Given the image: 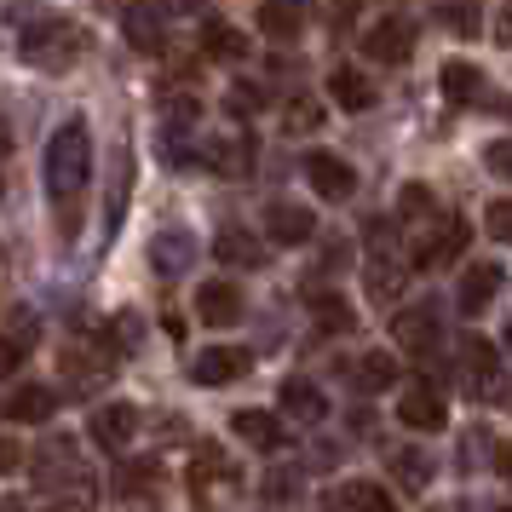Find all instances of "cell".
<instances>
[{
	"instance_id": "4316f807",
	"label": "cell",
	"mask_w": 512,
	"mask_h": 512,
	"mask_svg": "<svg viewBox=\"0 0 512 512\" xmlns=\"http://www.w3.org/2000/svg\"><path fill=\"white\" fill-rule=\"evenodd\" d=\"M357 374H363V380H357L363 392H386V386H397V363L386 357V351H369V357L357 363Z\"/></svg>"
},
{
	"instance_id": "44dd1931",
	"label": "cell",
	"mask_w": 512,
	"mask_h": 512,
	"mask_svg": "<svg viewBox=\"0 0 512 512\" xmlns=\"http://www.w3.org/2000/svg\"><path fill=\"white\" fill-rule=\"evenodd\" d=\"M438 87H443V98L455 104V110H466L472 98H478V87H484V75L472 70L466 58H455V64H443V75H438Z\"/></svg>"
},
{
	"instance_id": "2e32d148",
	"label": "cell",
	"mask_w": 512,
	"mask_h": 512,
	"mask_svg": "<svg viewBox=\"0 0 512 512\" xmlns=\"http://www.w3.org/2000/svg\"><path fill=\"white\" fill-rule=\"evenodd\" d=\"M501 282H507V271H501L495 259L472 265V271L461 277V311H466V317H478V311H484V305L495 300V294H501Z\"/></svg>"
},
{
	"instance_id": "74e56055",
	"label": "cell",
	"mask_w": 512,
	"mask_h": 512,
	"mask_svg": "<svg viewBox=\"0 0 512 512\" xmlns=\"http://www.w3.org/2000/svg\"><path fill=\"white\" fill-rule=\"evenodd\" d=\"M507 150H512V144H501V139H495V144H489V156H484V162H489V173H501V179L512 173V156H507Z\"/></svg>"
},
{
	"instance_id": "8fae6325",
	"label": "cell",
	"mask_w": 512,
	"mask_h": 512,
	"mask_svg": "<svg viewBox=\"0 0 512 512\" xmlns=\"http://www.w3.org/2000/svg\"><path fill=\"white\" fill-rule=\"evenodd\" d=\"M231 432L248 449H259V455H277L282 443H288V426H282L271 409H242V415H231Z\"/></svg>"
},
{
	"instance_id": "3957f363",
	"label": "cell",
	"mask_w": 512,
	"mask_h": 512,
	"mask_svg": "<svg viewBox=\"0 0 512 512\" xmlns=\"http://www.w3.org/2000/svg\"><path fill=\"white\" fill-rule=\"evenodd\" d=\"M461 242H466V219H461V213H438V225L415 236L409 265H420V271H438V265H449V259L461 254Z\"/></svg>"
},
{
	"instance_id": "8d00e7d4",
	"label": "cell",
	"mask_w": 512,
	"mask_h": 512,
	"mask_svg": "<svg viewBox=\"0 0 512 512\" xmlns=\"http://www.w3.org/2000/svg\"><path fill=\"white\" fill-rule=\"evenodd\" d=\"M294 495H300V478H271V484H265V501H294Z\"/></svg>"
},
{
	"instance_id": "4fadbf2b",
	"label": "cell",
	"mask_w": 512,
	"mask_h": 512,
	"mask_svg": "<svg viewBox=\"0 0 512 512\" xmlns=\"http://www.w3.org/2000/svg\"><path fill=\"white\" fill-rule=\"evenodd\" d=\"M328 98L346 110V116H363V110H374V81L357 64H340V70L328 75Z\"/></svg>"
},
{
	"instance_id": "9c48e42d",
	"label": "cell",
	"mask_w": 512,
	"mask_h": 512,
	"mask_svg": "<svg viewBox=\"0 0 512 512\" xmlns=\"http://www.w3.org/2000/svg\"><path fill=\"white\" fill-rule=\"evenodd\" d=\"M397 420L409 426V432H443L449 426V409H443V397L432 392V386H409V392L397 397Z\"/></svg>"
},
{
	"instance_id": "30bf717a",
	"label": "cell",
	"mask_w": 512,
	"mask_h": 512,
	"mask_svg": "<svg viewBox=\"0 0 512 512\" xmlns=\"http://www.w3.org/2000/svg\"><path fill=\"white\" fill-rule=\"evenodd\" d=\"M265 231H271V242H282V248H305V242L317 236V213L300 208V202H271Z\"/></svg>"
},
{
	"instance_id": "277c9868",
	"label": "cell",
	"mask_w": 512,
	"mask_h": 512,
	"mask_svg": "<svg viewBox=\"0 0 512 512\" xmlns=\"http://www.w3.org/2000/svg\"><path fill=\"white\" fill-rule=\"evenodd\" d=\"M305 179H311V190L328 196V202L357 196V167L340 162V156H328V150H311V156H305Z\"/></svg>"
},
{
	"instance_id": "5bb4252c",
	"label": "cell",
	"mask_w": 512,
	"mask_h": 512,
	"mask_svg": "<svg viewBox=\"0 0 512 512\" xmlns=\"http://www.w3.org/2000/svg\"><path fill=\"white\" fill-rule=\"evenodd\" d=\"M466 374L478 380V392L489 403H501V351H495V340H484V334L466 340Z\"/></svg>"
},
{
	"instance_id": "52a82bcc",
	"label": "cell",
	"mask_w": 512,
	"mask_h": 512,
	"mask_svg": "<svg viewBox=\"0 0 512 512\" xmlns=\"http://www.w3.org/2000/svg\"><path fill=\"white\" fill-rule=\"evenodd\" d=\"M277 403H282V415H288V426H323L328 420V397L317 380H282Z\"/></svg>"
},
{
	"instance_id": "d6986e66",
	"label": "cell",
	"mask_w": 512,
	"mask_h": 512,
	"mask_svg": "<svg viewBox=\"0 0 512 512\" xmlns=\"http://www.w3.org/2000/svg\"><path fill=\"white\" fill-rule=\"evenodd\" d=\"M6 415L18 420V426H41V420L58 415V392H52V386H35V380H29V386H18V392H12Z\"/></svg>"
},
{
	"instance_id": "d4e9b609",
	"label": "cell",
	"mask_w": 512,
	"mask_h": 512,
	"mask_svg": "<svg viewBox=\"0 0 512 512\" xmlns=\"http://www.w3.org/2000/svg\"><path fill=\"white\" fill-rule=\"evenodd\" d=\"M127 41L139 52H156L162 47V18H156L150 6H133V12H127Z\"/></svg>"
},
{
	"instance_id": "7c38bea8",
	"label": "cell",
	"mask_w": 512,
	"mask_h": 512,
	"mask_svg": "<svg viewBox=\"0 0 512 512\" xmlns=\"http://www.w3.org/2000/svg\"><path fill=\"white\" fill-rule=\"evenodd\" d=\"M196 317L208 328H231L242 317V288L236 282H202L196 288Z\"/></svg>"
},
{
	"instance_id": "cb8c5ba5",
	"label": "cell",
	"mask_w": 512,
	"mask_h": 512,
	"mask_svg": "<svg viewBox=\"0 0 512 512\" xmlns=\"http://www.w3.org/2000/svg\"><path fill=\"white\" fill-rule=\"evenodd\" d=\"M213 173H225V179H248L254 173V139H225L213 144Z\"/></svg>"
},
{
	"instance_id": "5b68a950",
	"label": "cell",
	"mask_w": 512,
	"mask_h": 512,
	"mask_svg": "<svg viewBox=\"0 0 512 512\" xmlns=\"http://www.w3.org/2000/svg\"><path fill=\"white\" fill-rule=\"evenodd\" d=\"M248 369H254V357L242 346H208V351H196V363H190L196 386H231V380H242Z\"/></svg>"
},
{
	"instance_id": "484cf974",
	"label": "cell",
	"mask_w": 512,
	"mask_h": 512,
	"mask_svg": "<svg viewBox=\"0 0 512 512\" xmlns=\"http://www.w3.org/2000/svg\"><path fill=\"white\" fill-rule=\"evenodd\" d=\"M116 495H127V501H156V466H144V461H133V466H121L116 472Z\"/></svg>"
},
{
	"instance_id": "f35d334b",
	"label": "cell",
	"mask_w": 512,
	"mask_h": 512,
	"mask_svg": "<svg viewBox=\"0 0 512 512\" xmlns=\"http://www.w3.org/2000/svg\"><path fill=\"white\" fill-rule=\"evenodd\" d=\"M351 12H357V0H328V29H346Z\"/></svg>"
},
{
	"instance_id": "e575fe53",
	"label": "cell",
	"mask_w": 512,
	"mask_h": 512,
	"mask_svg": "<svg viewBox=\"0 0 512 512\" xmlns=\"http://www.w3.org/2000/svg\"><path fill=\"white\" fill-rule=\"evenodd\" d=\"M225 110H231L236 121H248V116L259 110V93H254V87H231V98H225Z\"/></svg>"
},
{
	"instance_id": "ffe728a7",
	"label": "cell",
	"mask_w": 512,
	"mask_h": 512,
	"mask_svg": "<svg viewBox=\"0 0 512 512\" xmlns=\"http://www.w3.org/2000/svg\"><path fill=\"white\" fill-rule=\"evenodd\" d=\"M305 24V0H265L259 6V29L271 35V41H294Z\"/></svg>"
},
{
	"instance_id": "83f0119b",
	"label": "cell",
	"mask_w": 512,
	"mask_h": 512,
	"mask_svg": "<svg viewBox=\"0 0 512 512\" xmlns=\"http://www.w3.org/2000/svg\"><path fill=\"white\" fill-rule=\"evenodd\" d=\"M311 311H317V323H323V328H351V305L340 300V294L311 288Z\"/></svg>"
},
{
	"instance_id": "8992f818",
	"label": "cell",
	"mask_w": 512,
	"mask_h": 512,
	"mask_svg": "<svg viewBox=\"0 0 512 512\" xmlns=\"http://www.w3.org/2000/svg\"><path fill=\"white\" fill-rule=\"evenodd\" d=\"M87 438H93L98 449H127V443L139 438V409H133V403H104V409H93Z\"/></svg>"
},
{
	"instance_id": "ba28073f",
	"label": "cell",
	"mask_w": 512,
	"mask_h": 512,
	"mask_svg": "<svg viewBox=\"0 0 512 512\" xmlns=\"http://www.w3.org/2000/svg\"><path fill=\"white\" fill-rule=\"evenodd\" d=\"M363 52L380 58V64H409V52H415V24H409V18H380V24L363 35Z\"/></svg>"
},
{
	"instance_id": "1f68e13d",
	"label": "cell",
	"mask_w": 512,
	"mask_h": 512,
	"mask_svg": "<svg viewBox=\"0 0 512 512\" xmlns=\"http://www.w3.org/2000/svg\"><path fill=\"white\" fill-rule=\"evenodd\" d=\"M443 12V29H455V35H478V6H461V0H455V6H438Z\"/></svg>"
},
{
	"instance_id": "4dcf8cb0",
	"label": "cell",
	"mask_w": 512,
	"mask_h": 512,
	"mask_svg": "<svg viewBox=\"0 0 512 512\" xmlns=\"http://www.w3.org/2000/svg\"><path fill=\"white\" fill-rule=\"evenodd\" d=\"M317 121H323V104H311V98H294V110L282 116V127H288V133H311Z\"/></svg>"
},
{
	"instance_id": "836d02e7",
	"label": "cell",
	"mask_w": 512,
	"mask_h": 512,
	"mask_svg": "<svg viewBox=\"0 0 512 512\" xmlns=\"http://www.w3.org/2000/svg\"><path fill=\"white\" fill-rule=\"evenodd\" d=\"M484 225H489V236H495V242H507V236H512V208H507V196H501V202H489Z\"/></svg>"
},
{
	"instance_id": "d590c367",
	"label": "cell",
	"mask_w": 512,
	"mask_h": 512,
	"mask_svg": "<svg viewBox=\"0 0 512 512\" xmlns=\"http://www.w3.org/2000/svg\"><path fill=\"white\" fill-rule=\"evenodd\" d=\"M24 351H29V346H18L12 334L0 340V380H12V374H18V363H24Z\"/></svg>"
},
{
	"instance_id": "7402d4cb",
	"label": "cell",
	"mask_w": 512,
	"mask_h": 512,
	"mask_svg": "<svg viewBox=\"0 0 512 512\" xmlns=\"http://www.w3.org/2000/svg\"><path fill=\"white\" fill-rule=\"evenodd\" d=\"M328 501H334V507H351V512H386V507H392V495H386L380 484H369V478H351V484H340Z\"/></svg>"
},
{
	"instance_id": "9a60e30c",
	"label": "cell",
	"mask_w": 512,
	"mask_h": 512,
	"mask_svg": "<svg viewBox=\"0 0 512 512\" xmlns=\"http://www.w3.org/2000/svg\"><path fill=\"white\" fill-rule=\"evenodd\" d=\"M150 265L162 271V277H185L190 265H196V236L185 231H162L150 242Z\"/></svg>"
},
{
	"instance_id": "7a4b0ae2",
	"label": "cell",
	"mask_w": 512,
	"mask_h": 512,
	"mask_svg": "<svg viewBox=\"0 0 512 512\" xmlns=\"http://www.w3.org/2000/svg\"><path fill=\"white\" fill-rule=\"evenodd\" d=\"M81 52H87V29H75V24L35 18V24L24 29V58L35 70H70Z\"/></svg>"
},
{
	"instance_id": "6da1fadb",
	"label": "cell",
	"mask_w": 512,
	"mask_h": 512,
	"mask_svg": "<svg viewBox=\"0 0 512 512\" xmlns=\"http://www.w3.org/2000/svg\"><path fill=\"white\" fill-rule=\"evenodd\" d=\"M93 179V139H87V121H64L47 144V196L52 208H70L75 219V202Z\"/></svg>"
},
{
	"instance_id": "e0dca14e",
	"label": "cell",
	"mask_w": 512,
	"mask_h": 512,
	"mask_svg": "<svg viewBox=\"0 0 512 512\" xmlns=\"http://www.w3.org/2000/svg\"><path fill=\"white\" fill-rule=\"evenodd\" d=\"M213 254L225 259V265H242V271H259L265 265V248H259V236L248 225H225V231L213 236Z\"/></svg>"
},
{
	"instance_id": "d6a6232c",
	"label": "cell",
	"mask_w": 512,
	"mask_h": 512,
	"mask_svg": "<svg viewBox=\"0 0 512 512\" xmlns=\"http://www.w3.org/2000/svg\"><path fill=\"white\" fill-rule=\"evenodd\" d=\"M397 478H403V489H426L432 484V466L420 455H397Z\"/></svg>"
},
{
	"instance_id": "603a6c76",
	"label": "cell",
	"mask_w": 512,
	"mask_h": 512,
	"mask_svg": "<svg viewBox=\"0 0 512 512\" xmlns=\"http://www.w3.org/2000/svg\"><path fill=\"white\" fill-rule=\"evenodd\" d=\"M202 52L219 58V64H242V58H248V35L231 29V24H208L202 29Z\"/></svg>"
},
{
	"instance_id": "ac0fdd59",
	"label": "cell",
	"mask_w": 512,
	"mask_h": 512,
	"mask_svg": "<svg viewBox=\"0 0 512 512\" xmlns=\"http://www.w3.org/2000/svg\"><path fill=\"white\" fill-rule=\"evenodd\" d=\"M392 334L403 351H432L438 346V317L426 311V305H409V311H397L392 317Z\"/></svg>"
},
{
	"instance_id": "f546056e",
	"label": "cell",
	"mask_w": 512,
	"mask_h": 512,
	"mask_svg": "<svg viewBox=\"0 0 512 512\" xmlns=\"http://www.w3.org/2000/svg\"><path fill=\"white\" fill-rule=\"evenodd\" d=\"M397 213H403V219H432V213H438V196H432L426 185H403V202H397Z\"/></svg>"
},
{
	"instance_id": "f1b7e54d",
	"label": "cell",
	"mask_w": 512,
	"mask_h": 512,
	"mask_svg": "<svg viewBox=\"0 0 512 512\" xmlns=\"http://www.w3.org/2000/svg\"><path fill=\"white\" fill-rule=\"evenodd\" d=\"M369 294L374 300H397V294H403V265H392V259L380 265V259H374L369 265Z\"/></svg>"
},
{
	"instance_id": "ab89813d",
	"label": "cell",
	"mask_w": 512,
	"mask_h": 512,
	"mask_svg": "<svg viewBox=\"0 0 512 512\" xmlns=\"http://www.w3.org/2000/svg\"><path fill=\"white\" fill-rule=\"evenodd\" d=\"M18 461H24V443H18V438H0V472H12Z\"/></svg>"
}]
</instances>
